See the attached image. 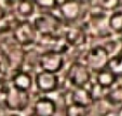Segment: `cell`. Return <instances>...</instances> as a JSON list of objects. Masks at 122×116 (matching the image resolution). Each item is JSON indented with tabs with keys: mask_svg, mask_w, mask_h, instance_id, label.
<instances>
[{
	"mask_svg": "<svg viewBox=\"0 0 122 116\" xmlns=\"http://www.w3.org/2000/svg\"><path fill=\"white\" fill-rule=\"evenodd\" d=\"M57 13L53 11L42 12L35 17L32 25L40 36H57L63 25V20Z\"/></svg>",
	"mask_w": 122,
	"mask_h": 116,
	"instance_id": "cell-1",
	"label": "cell"
},
{
	"mask_svg": "<svg viewBox=\"0 0 122 116\" xmlns=\"http://www.w3.org/2000/svg\"><path fill=\"white\" fill-rule=\"evenodd\" d=\"M109 59L110 55L108 54L106 49L104 48V46L96 44L91 47L86 51L83 59V63L88 66L91 72L95 74L108 66Z\"/></svg>",
	"mask_w": 122,
	"mask_h": 116,
	"instance_id": "cell-2",
	"label": "cell"
},
{
	"mask_svg": "<svg viewBox=\"0 0 122 116\" xmlns=\"http://www.w3.org/2000/svg\"><path fill=\"white\" fill-rule=\"evenodd\" d=\"M29 102V92L19 90L10 84L9 88L3 97V103L9 111L13 112V113L23 112L28 107Z\"/></svg>",
	"mask_w": 122,
	"mask_h": 116,
	"instance_id": "cell-3",
	"label": "cell"
},
{
	"mask_svg": "<svg viewBox=\"0 0 122 116\" xmlns=\"http://www.w3.org/2000/svg\"><path fill=\"white\" fill-rule=\"evenodd\" d=\"M67 80L74 88H82L90 85L92 79V72L83 62L75 61L67 70Z\"/></svg>",
	"mask_w": 122,
	"mask_h": 116,
	"instance_id": "cell-4",
	"label": "cell"
},
{
	"mask_svg": "<svg viewBox=\"0 0 122 116\" xmlns=\"http://www.w3.org/2000/svg\"><path fill=\"white\" fill-rule=\"evenodd\" d=\"M38 33L28 20H22L13 29V40L21 47H31L37 42Z\"/></svg>",
	"mask_w": 122,
	"mask_h": 116,
	"instance_id": "cell-5",
	"label": "cell"
},
{
	"mask_svg": "<svg viewBox=\"0 0 122 116\" xmlns=\"http://www.w3.org/2000/svg\"><path fill=\"white\" fill-rule=\"evenodd\" d=\"M65 64L64 53L58 51H44L39 55L38 67L42 72L57 74L63 70Z\"/></svg>",
	"mask_w": 122,
	"mask_h": 116,
	"instance_id": "cell-6",
	"label": "cell"
},
{
	"mask_svg": "<svg viewBox=\"0 0 122 116\" xmlns=\"http://www.w3.org/2000/svg\"><path fill=\"white\" fill-rule=\"evenodd\" d=\"M56 9L62 17L63 22H66L68 24H74L81 19L83 14L82 5L80 1H63L58 2Z\"/></svg>",
	"mask_w": 122,
	"mask_h": 116,
	"instance_id": "cell-7",
	"label": "cell"
},
{
	"mask_svg": "<svg viewBox=\"0 0 122 116\" xmlns=\"http://www.w3.org/2000/svg\"><path fill=\"white\" fill-rule=\"evenodd\" d=\"M34 84L40 93L48 94L57 90V88L60 87V78L57 74L40 71L35 76Z\"/></svg>",
	"mask_w": 122,
	"mask_h": 116,
	"instance_id": "cell-8",
	"label": "cell"
},
{
	"mask_svg": "<svg viewBox=\"0 0 122 116\" xmlns=\"http://www.w3.org/2000/svg\"><path fill=\"white\" fill-rule=\"evenodd\" d=\"M70 100H71V104L74 105L80 106L85 110L90 109L94 102V98L91 91V83L86 87L74 88V90L70 92Z\"/></svg>",
	"mask_w": 122,
	"mask_h": 116,
	"instance_id": "cell-9",
	"label": "cell"
},
{
	"mask_svg": "<svg viewBox=\"0 0 122 116\" xmlns=\"http://www.w3.org/2000/svg\"><path fill=\"white\" fill-rule=\"evenodd\" d=\"M86 39H88V34L82 26H71L64 33V40L67 47L80 48L85 44Z\"/></svg>",
	"mask_w": 122,
	"mask_h": 116,
	"instance_id": "cell-10",
	"label": "cell"
},
{
	"mask_svg": "<svg viewBox=\"0 0 122 116\" xmlns=\"http://www.w3.org/2000/svg\"><path fill=\"white\" fill-rule=\"evenodd\" d=\"M57 104L56 102L48 97H40L34 102L32 115L34 116H56Z\"/></svg>",
	"mask_w": 122,
	"mask_h": 116,
	"instance_id": "cell-11",
	"label": "cell"
},
{
	"mask_svg": "<svg viewBox=\"0 0 122 116\" xmlns=\"http://www.w3.org/2000/svg\"><path fill=\"white\" fill-rule=\"evenodd\" d=\"M94 78H95L94 84L98 88H101L103 91H106L117 85L118 74L113 72L112 70H110L109 67H106L104 70L99 71V72L95 73Z\"/></svg>",
	"mask_w": 122,
	"mask_h": 116,
	"instance_id": "cell-12",
	"label": "cell"
},
{
	"mask_svg": "<svg viewBox=\"0 0 122 116\" xmlns=\"http://www.w3.org/2000/svg\"><path fill=\"white\" fill-rule=\"evenodd\" d=\"M32 84H34V79L31 75L24 71H15V73L11 76V85L19 90L29 92Z\"/></svg>",
	"mask_w": 122,
	"mask_h": 116,
	"instance_id": "cell-13",
	"label": "cell"
},
{
	"mask_svg": "<svg viewBox=\"0 0 122 116\" xmlns=\"http://www.w3.org/2000/svg\"><path fill=\"white\" fill-rule=\"evenodd\" d=\"M38 60H39V54L37 53L36 49H29L25 51L20 71H24V72H27L30 74V72L38 66Z\"/></svg>",
	"mask_w": 122,
	"mask_h": 116,
	"instance_id": "cell-14",
	"label": "cell"
},
{
	"mask_svg": "<svg viewBox=\"0 0 122 116\" xmlns=\"http://www.w3.org/2000/svg\"><path fill=\"white\" fill-rule=\"evenodd\" d=\"M16 14L17 16H21L23 19H28L34 13L36 12V5L34 1H29V0H23V1H19L16 2Z\"/></svg>",
	"mask_w": 122,
	"mask_h": 116,
	"instance_id": "cell-15",
	"label": "cell"
},
{
	"mask_svg": "<svg viewBox=\"0 0 122 116\" xmlns=\"http://www.w3.org/2000/svg\"><path fill=\"white\" fill-rule=\"evenodd\" d=\"M108 28L117 34H122V10L112 12L107 22Z\"/></svg>",
	"mask_w": 122,
	"mask_h": 116,
	"instance_id": "cell-16",
	"label": "cell"
},
{
	"mask_svg": "<svg viewBox=\"0 0 122 116\" xmlns=\"http://www.w3.org/2000/svg\"><path fill=\"white\" fill-rule=\"evenodd\" d=\"M66 116H88L89 111L85 109H82L80 106H77L74 104H69L66 109Z\"/></svg>",
	"mask_w": 122,
	"mask_h": 116,
	"instance_id": "cell-17",
	"label": "cell"
},
{
	"mask_svg": "<svg viewBox=\"0 0 122 116\" xmlns=\"http://www.w3.org/2000/svg\"><path fill=\"white\" fill-rule=\"evenodd\" d=\"M36 7H39L40 9L44 10V12L48 11H52L53 9H56L57 7V1H54V0H48V1H34Z\"/></svg>",
	"mask_w": 122,
	"mask_h": 116,
	"instance_id": "cell-18",
	"label": "cell"
},
{
	"mask_svg": "<svg viewBox=\"0 0 122 116\" xmlns=\"http://www.w3.org/2000/svg\"><path fill=\"white\" fill-rule=\"evenodd\" d=\"M5 16H7V12L5 10L3 9V7L0 5V22L2 21L3 19H5Z\"/></svg>",
	"mask_w": 122,
	"mask_h": 116,
	"instance_id": "cell-19",
	"label": "cell"
},
{
	"mask_svg": "<svg viewBox=\"0 0 122 116\" xmlns=\"http://www.w3.org/2000/svg\"><path fill=\"white\" fill-rule=\"evenodd\" d=\"M31 116H34V115H31Z\"/></svg>",
	"mask_w": 122,
	"mask_h": 116,
	"instance_id": "cell-20",
	"label": "cell"
}]
</instances>
